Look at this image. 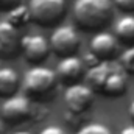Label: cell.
<instances>
[{"label":"cell","mask_w":134,"mask_h":134,"mask_svg":"<svg viewBox=\"0 0 134 134\" xmlns=\"http://www.w3.org/2000/svg\"><path fill=\"white\" fill-rule=\"evenodd\" d=\"M119 42L120 41L115 37V34L98 31L92 36L89 42V52L100 61H112V58L119 53Z\"/></svg>","instance_id":"8"},{"label":"cell","mask_w":134,"mask_h":134,"mask_svg":"<svg viewBox=\"0 0 134 134\" xmlns=\"http://www.w3.org/2000/svg\"><path fill=\"white\" fill-rule=\"evenodd\" d=\"M8 22H11L14 27H22V25H27L30 20H31V14H30V9H28V5L24 6V5H17L16 8H13L11 11H8Z\"/></svg>","instance_id":"14"},{"label":"cell","mask_w":134,"mask_h":134,"mask_svg":"<svg viewBox=\"0 0 134 134\" xmlns=\"http://www.w3.org/2000/svg\"><path fill=\"white\" fill-rule=\"evenodd\" d=\"M3 133H5V130H3V123L0 122V134H3Z\"/></svg>","instance_id":"23"},{"label":"cell","mask_w":134,"mask_h":134,"mask_svg":"<svg viewBox=\"0 0 134 134\" xmlns=\"http://www.w3.org/2000/svg\"><path fill=\"white\" fill-rule=\"evenodd\" d=\"M28 9L31 20L39 25H53L56 24L66 11V0H30Z\"/></svg>","instance_id":"3"},{"label":"cell","mask_w":134,"mask_h":134,"mask_svg":"<svg viewBox=\"0 0 134 134\" xmlns=\"http://www.w3.org/2000/svg\"><path fill=\"white\" fill-rule=\"evenodd\" d=\"M73 17L78 27L86 31L101 30L112 17L111 0H75Z\"/></svg>","instance_id":"1"},{"label":"cell","mask_w":134,"mask_h":134,"mask_svg":"<svg viewBox=\"0 0 134 134\" xmlns=\"http://www.w3.org/2000/svg\"><path fill=\"white\" fill-rule=\"evenodd\" d=\"M39 134H67V133L58 125H48V126L42 128Z\"/></svg>","instance_id":"18"},{"label":"cell","mask_w":134,"mask_h":134,"mask_svg":"<svg viewBox=\"0 0 134 134\" xmlns=\"http://www.w3.org/2000/svg\"><path fill=\"white\" fill-rule=\"evenodd\" d=\"M58 83H59V80H58L55 70H52L48 67L34 66L25 73L22 86H24V91L27 92L28 98L44 100L55 94Z\"/></svg>","instance_id":"2"},{"label":"cell","mask_w":134,"mask_h":134,"mask_svg":"<svg viewBox=\"0 0 134 134\" xmlns=\"http://www.w3.org/2000/svg\"><path fill=\"white\" fill-rule=\"evenodd\" d=\"M55 72H56L59 83L70 86V84L78 83V80L86 75V64L83 63V59H80L75 55L63 56L55 69Z\"/></svg>","instance_id":"10"},{"label":"cell","mask_w":134,"mask_h":134,"mask_svg":"<svg viewBox=\"0 0 134 134\" xmlns=\"http://www.w3.org/2000/svg\"><path fill=\"white\" fill-rule=\"evenodd\" d=\"M114 34L120 42L134 44V14L122 16L114 25Z\"/></svg>","instance_id":"13"},{"label":"cell","mask_w":134,"mask_h":134,"mask_svg":"<svg viewBox=\"0 0 134 134\" xmlns=\"http://www.w3.org/2000/svg\"><path fill=\"white\" fill-rule=\"evenodd\" d=\"M20 87V78L11 67H0V98H9L16 95Z\"/></svg>","instance_id":"12"},{"label":"cell","mask_w":134,"mask_h":134,"mask_svg":"<svg viewBox=\"0 0 134 134\" xmlns=\"http://www.w3.org/2000/svg\"><path fill=\"white\" fill-rule=\"evenodd\" d=\"M50 41L42 34H27L22 36V53L25 59L31 64H39L50 53Z\"/></svg>","instance_id":"9"},{"label":"cell","mask_w":134,"mask_h":134,"mask_svg":"<svg viewBox=\"0 0 134 134\" xmlns=\"http://www.w3.org/2000/svg\"><path fill=\"white\" fill-rule=\"evenodd\" d=\"M13 134H31V133H28V131H16V133H13Z\"/></svg>","instance_id":"22"},{"label":"cell","mask_w":134,"mask_h":134,"mask_svg":"<svg viewBox=\"0 0 134 134\" xmlns=\"http://www.w3.org/2000/svg\"><path fill=\"white\" fill-rule=\"evenodd\" d=\"M119 134H134V123L123 126V128L120 130V133H119Z\"/></svg>","instance_id":"20"},{"label":"cell","mask_w":134,"mask_h":134,"mask_svg":"<svg viewBox=\"0 0 134 134\" xmlns=\"http://www.w3.org/2000/svg\"><path fill=\"white\" fill-rule=\"evenodd\" d=\"M130 115H131V119L134 120V100L131 101V104H130Z\"/></svg>","instance_id":"21"},{"label":"cell","mask_w":134,"mask_h":134,"mask_svg":"<svg viewBox=\"0 0 134 134\" xmlns=\"http://www.w3.org/2000/svg\"><path fill=\"white\" fill-rule=\"evenodd\" d=\"M22 52L19 28L8 20L0 22V59H13Z\"/></svg>","instance_id":"7"},{"label":"cell","mask_w":134,"mask_h":134,"mask_svg":"<svg viewBox=\"0 0 134 134\" xmlns=\"http://www.w3.org/2000/svg\"><path fill=\"white\" fill-rule=\"evenodd\" d=\"M20 0H0V11H11L13 8H16L19 5Z\"/></svg>","instance_id":"19"},{"label":"cell","mask_w":134,"mask_h":134,"mask_svg":"<svg viewBox=\"0 0 134 134\" xmlns=\"http://www.w3.org/2000/svg\"><path fill=\"white\" fill-rule=\"evenodd\" d=\"M33 104L27 95H13L5 98L0 106V115L6 123L16 125L28 120L33 115Z\"/></svg>","instance_id":"4"},{"label":"cell","mask_w":134,"mask_h":134,"mask_svg":"<svg viewBox=\"0 0 134 134\" xmlns=\"http://www.w3.org/2000/svg\"><path fill=\"white\" fill-rule=\"evenodd\" d=\"M119 64L123 67V70L128 75H134V45L128 47L126 50L122 52L120 59H119Z\"/></svg>","instance_id":"15"},{"label":"cell","mask_w":134,"mask_h":134,"mask_svg":"<svg viewBox=\"0 0 134 134\" xmlns=\"http://www.w3.org/2000/svg\"><path fill=\"white\" fill-rule=\"evenodd\" d=\"M80 47V36L75 27L72 25H59L50 36V48L59 56L75 55Z\"/></svg>","instance_id":"6"},{"label":"cell","mask_w":134,"mask_h":134,"mask_svg":"<svg viewBox=\"0 0 134 134\" xmlns=\"http://www.w3.org/2000/svg\"><path fill=\"white\" fill-rule=\"evenodd\" d=\"M76 134H112L111 128L106 126L104 123H100V122H92V123H87L84 126H81Z\"/></svg>","instance_id":"16"},{"label":"cell","mask_w":134,"mask_h":134,"mask_svg":"<svg viewBox=\"0 0 134 134\" xmlns=\"http://www.w3.org/2000/svg\"><path fill=\"white\" fill-rule=\"evenodd\" d=\"M94 98H95V92L87 84H81V83L67 86L64 92V103H66L67 111L75 115L86 112L92 106Z\"/></svg>","instance_id":"5"},{"label":"cell","mask_w":134,"mask_h":134,"mask_svg":"<svg viewBox=\"0 0 134 134\" xmlns=\"http://www.w3.org/2000/svg\"><path fill=\"white\" fill-rule=\"evenodd\" d=\"M114 5L125 13H133L134 11V0H114Z\"/></svg>","instance_id":"17"},{"label":"cell","mask_w":134,"mask_h":134,"mask_svg":"<svg viewBox=\"0 0 134 134\" xmlns=\"http://www.w3.org/2000/svg\"><path fill=\"white\" fill-rule=\"evenodd\" d=\"M126 87H128V73L119 63H114L100 94L106 97H120L126 92Z\"/></svg>","instance_id":"11"}]
</instances>
